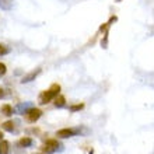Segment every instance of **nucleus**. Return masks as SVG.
I'll return each instance as SVG.
<instances>
[{
	"mask_svg": "<svg viewBox=\"0 0 154 154\" xmlns=\"http://www.w3.org/2000/svg\"><path fill=\"white\" fill-rule=\"evenodd\" d=\"M59 94H60V85L52 84L48 90H45V91H42V93L39 94L38 102H39L41 105H46V104H49L51 101H53V98L57 97Z\"/></svg>",
	"mask_w": 154,
	"mask_h": 154,
	"instance_id": "f257e3e1",
	"label": "nucleus"
},
{
	"mask_svg": "<svg viewBox=\"0 0 154 154\" xmlns=\"http://www.w3.org/2000/svg\"><path fill=\"white\" fill-rule=\"evenodd\" d=\"M41 116H42V111H41L39 108H34V106H31V108H28L27 111H24L25 121L29 122V123H35Z\"/></svg>",
	"mask_w": 154,
	"mask_h": 154,
	"instance_id": "f03ea898",
	"label": "nucleus"
},
{
	"mask_svg": "<svg viewBox=\"0 0 154 154\" xmlns=\"http://www.w3.org/2000/svg\"><path fill=\"white\" fill-rule=\"evenodd\" d=\"M80 128H65V129H60L56 132V136L59 139H69L73 137V136H77L80 134Z\"/></svg>",
	"mask_w": 154,
	"mask_h": 154,
	"instance_id": "7ed1b4c3",
	"label": "nucleus"
},
{
	"mask_svg": "<svg viewBox=\"0 0 154 154\" xmlns=\"http://www.w3.org/2000/svg\"><path fill=\"white\" fill-rule=\"evenodd\" d=\"M59 147H60V143L57 142L56 139H48L45 142L44 147H42V151L45 154H53V153H56Z\"/></svg>",
	"mask_w": 154,
	"mask_h": 154,
	"instance_id": "20e7f679",
	"label": "nucleus"
},
{
	"mask_svg": "<svg viewBox=\"0 0 154 154\" xmlns=\"http://www.w3.org/2000/svg\"><path fill=\"white\" fill-rule=\"evenodd\" d=\"M34 144V140L31 137H21L18 142H17V146L20 149H27V147H31Z\"/></svg>",
	"mask_w": 154,
	"mask_h": 154,
	"instance_id": "39448f33",
	"label": "nucleus"
},
{
	"mask_svg": "<svg viewBox=\"0 0 154 154\" xmlns=\"http://www.w3.org/2000/svg\"><path fill=\"white\" fill-rule=\"evenodd\" d=\"M41 73V69H37V70H34V72H31V73L28 74H25L23 79H21V83L24 84V83H29V81H32L37 79V76Z\"/></svg>",
	"mask_w": 154,
	"mask_h": 154,
	"instance_id": "423d86ee",
	"label": "nucleus"
},
{
	"mask_svg": "<svg viewBox=\"0 0 154 154\" xmlns=\"http://www.w3.org/2000/svg\"><path fill=\"white\" fill-rule=\"evenodd\" d=\"M53 102H55V106H56V108H63V106L66 105V98L59 94L57 97L53 98Z\"/></svg>",
	"mask_w": 154,
	"mask_h": 154,
	"instance_id": "0eeeda50",
	"label": "nucleus"
},
{
	"mask_svg": "<svg viewBox=\"0 0 154 154\" xmlns=\"http://www.w3.org/2000/svg\"><path fill=\"white\" fill-rule=\"evenodd\" d=\"M0 154H10V144L6 140H0Z\"/></svg>",
	"mask_w": 154,
	"mask_h": 154,
	"instance_id": "6e6552de",
	"label": "nucleus"
},
{
	"mask_svg": "<svg viewBox=\"0 0 154 154\" xmlns=\"http://www.w3.org/2000/svg\"><path fill=\"white\" fill-rule=\"evenodd\" d=\"M13 7V0H0V8L4 10V11H8L11 10Z\"/></svg>",
	"mask_w": 154,
	"mask_h": 154,
	"instance_id": "1a4fd4ad",
	"label": "nucleus"
},
{
	"mask_svg": "<svg viewBox=\"0 0 154 154\" xmlns=\"http://www.w3.org/2000/svg\"><path fill=\"white\" fill-rule=\"evenodd\" d=\"M0 114L6 115V116H11V115H13L11 105H8V104H4V105H2V108H0Z\"/></svg>",
	"mask_w": 154,
	"mask_h": 154,
	"instance_id": "9d476101",
	"label": "nucleus"
},
{
	"mask_svg": "<svg viewBox=\"0 0 154 154\" xmlns=\"http://www.w3.org/2000/svg\"><path fill=\"white\" fill-rule=\"evenodd\" d=\"M2 129L6 130V132H13V130H14V123H13V121H6L4 123H2Z\"/></svg>",
	"mask_w": 154,
	"mask_h": 154,
	"instance_id": "9b49d317",
	"label": "nucleus"
},
{
	"mask_svg": "<svg viewBox=\"0 0 154 154\" xmlns=\"http://www.w3.org/2000/svg\"><path fill=\"white\" fill-rule=\"evenodd\" d=\"M84 108V104H76V105H70L69 109L72 111V112H76V111H80Z\"/></svg>",
	"mask_w": 154,
	"mask_h": 154,
	"instance_id": "f8f14e48",
	"label": "nucleus"
},
{
	"mask_svg": "<svg viewBox=\"0 0 154 154\" xmlns=\"http://www.w3.org/2000/svg\"><path fill=\"white\" fill-rule=\"evenodd\" d=\"M10 52V49L6 46V45H2L0 44V56H3V55H7Z\"/></svg>",
	"mask_w": 154,
	"mask_h": 154,
	"instance_id": "ddd939ff",
	"label": "nucleus"
},
{
	"mask_svg": "<svg viewBox=\"0 0 154 154\" xmlns=\"http://www.w3.org/2000/svg\"><path fill=\"white\" fill-rule=\"evenodd\" d=\"M6 73H7V67H6V65H4V63H2V62H0V77L4 76Z\"/></svg>",
	"mask_w": 154,
	"mask_h": 154,
	"instance_id": "4468645a",
	"label": "nucleus"
},
{
	"mask_svg": "<svg viewBox=\"0 0 154 154\" xmlns=\"http://www.w3.org/2000/svg\"><path fill=\"white\" fill-rule=\"evenodd\" d=\"M2 97H4V93H3V90L0 88V98H2Z\"/></svg>",
	"mask_w": 154,
	"mask_h": 154,
	"instance_id": "2eb2a0df",
	"label": "nucleus"
},
{
	"mask_svg": "<svg viewBox=\"0 0 154 154\" xmlns=\"http://www.w3.org/2000/svg\"><path fill=\"white\" fill-rule=\"evenodd\" d=\"M0 140H3V132H0Z\"/></svg>",
	"mask_w": 154,
	"mask_h": 154,
	"instance_id": "dca6fc26",
	"label": "nucleus"
},
{
	"mask_svg": "<svg viewBox=\"0 0 154 154\" xmlns=\"http://www.w3.org/2000/svg\"><path fill=\"white\" fill-rule=\"evenodd\" d=\"M90 154H94V151H93V150H91V151H90Z\"/></svg>",
	"mask_w": 154,
	"mask_h": 154,
	"instance_id": "f3484780",
	"label": "nucleus"
}]
</instances>
